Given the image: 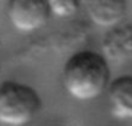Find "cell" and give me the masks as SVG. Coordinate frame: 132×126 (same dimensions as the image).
Returning a JSON list of instances; mask_svg holds the SVG:
<instances>
[{
  "label": "cell",
  "instance_id": "52a82bcc",
  "mask_svg": "<svg viewBox=\"0 0 132 126\" xmlns=\"http://www.w3.org/2000/svg\"><path fill=\"white\" fill-rule=\"evenodd\" d=\"M49 6H50V12L54 16L58 17H71L73 14L77 13L78 8H80V3L78 1H73V0H50L49 1Z\"/></svg>",
  "mask_w": 132,
  "mask_h": 126
},
{
  "label": "cell",
  "instance_id": "7a4b0ae2",
  "mask_svg": "<svg viewBox=\"0 0 132 126\" xmlns=\"http://www.w3.org/2000/svg\"><path fill=\"white\" fill-rule=\"evenodd\" d=\"M37 91L26 84L4 81L0 85V124L6 126H24L41 108Z\"/></svg>",
  "mask_w": 132,
  "mask_h": 126
},
{
  "label": "cell",
  "instance_id": "8992f818",
  "mask_svg": "<svg viewBox=\"0 0 132 126\" xmlns=\"http://www.w3.org/2000/svg\"><path fill=\"white\" fill-rule=\"evenodd\" d=\"M110 112L119 120H132V75L119 76L108 87Z\"/></svg>",
  "mask_w": 132,
  "mask_h": 126
},
{
  "label": "cell",
  "instance_id": "277c9868",
  "mask_svg": "<svg viewBox=\"0 0 132 126\" xmlns=\"http://www.w3.org/2000/svg\"><path fill=\"white\" fill-rule=\"evenodd\" d=\"M104 57L122 63L132 58V25H119L110 28L103 38Z\"/></svg>",
  "mask_w": 132,
  "mask_h": 126
},
{
  "label": "cell",
  "instance_id": "6da1fadb",
  "mask_svg": "<svg viewBox=\"0 0 132 126\" xmlns=\"http://www.w3.org/2000/svg\"><path fill=\"white\" fill-rule=\"evenodd\" d=\"M63 86L77 100L99 98L110 85V70L106 58L92 50L72 54L63 67Z\"/></svg>",
  "mask_w": 132,
  "mask_h": 126
},
{
  "label": "cell",
  "instance_id": "5b68a950",
  "mask_svg": "<svg viewBox=\"0 0 132 126\" xmlns=\"http://www.w3.org/2000/svg\"><path fill=\"white\" fill-rule=\"evenodd\" d=\"M85 8L88 18L101 27H117L127 14V3L123 0H90Z\"/></svg>",
  "mask_w": 132,
  "mask_h": 126
},
{
  "label": "cell",
  "instance_id": "3957f363",
  "mask_svg": "<svg viewBox=\"0 0 132 126\" xmlns=\"http://www.w3.org/2000/svg\"><path fill=\"white\" fill-rule=\"evenodd\" d=\"M49 1L44 0H13L8 4V18L14 28L21 32H32L50 18Z\"/></svg>",
  "mask_w": 132,
  "mask_h": 126
}]
</instances>
